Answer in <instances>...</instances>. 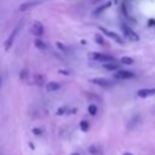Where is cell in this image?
<instances>
[{
  "mask_svg": "<svg viewBox=\"0 0 155 155\" xmlns=\"http://www.w3.org/2000/svg\"><path fill=\"white\" fill-rule=\"evenodd\" d=\"M121 30H122V33H124V35L128 39V40H131V41H138L139 40V35L131 28V27H128L126 23H121Z\"/></svg>",
  "mask_w": 155,
  "mask_h": 155,
  "instance_id": "6da1fadb",
  "label": "cell"
},
{
  "mask_svg": "<svg viewBox=\"0 0 155 155\" xmlns=\"http://www.w3.org/2000/svg\"><path fill=\"white\" fill-rule=\"evenodd\" d=\"M21 28H22V24L19 23L12 31H11V34H10V36L6 39V41H5V45H4V48H5V51H8L10 48H11V46H12V44H13V41H15V39H16V36H17V34L19 33V30H21Z\"/></svg>",
  "mask_w": 155,
  "mask_h": 155,
  "instance_id": "7a4b0ae2",
  "label": "cell"
},
{
  "mask_svg": "<svg viewBox=\"0 0 155 155\" xmlns=\"http://www.w3.org/2000/svg\"><path fill=\"white\" fill-rule=\"evenodd\" d=\"M91 58L94 59V61L102 62V63H108V62L115 61V58H114L113 56L107 54V53H101V52H92V53H91Z\"/></svg>",
  "mask_w": 155,
  "mask_h": 155,
  "instance_id": "3957f363",
  "label": "cell"
},
{
  "mask_svg": "<svg viewBox=\"0 0 155 155\" xmlns=\"http://www.w3.org/2000/svg\"><path fill=\"white\" fill-rule=\"evenodd\" d=\"M99 30H101L103 34H105L108 38H110V39H113L114 41H116L117 44H120V45L124 44V40L121 39V36H120L119 34H116V33H114V31H110V30H108V29H105V28H103V27H99Z\"/></svg>",
  "mask_w": 155,
  "mask_h": 155,
  "instance_id": "277c9868",
  "label": "cell"
},
{
  "mask_svg": "<svg viewBox=\"0 0 155 155\" xmlns=\"http://www.w3.org/2000/svg\"><path fill=\"white\" fill-rule=\"evenodd\" d=\"M30 33L35 36H42L44 35V25L40 22H34L30 28Z\"/></svg>",
  "mask_w": 155,
  "mask_h": 155,
  "instance_id": "5b68a950",
  "label": "cell"
},
{
  "mask_svg": "<svg viewBox=\"0 0 155 155\" xmlns=\"http://www.w3.org/2000/svg\"><path fill=\"white\" fill-rule=\"evenodd\" d=\"M133 76H134V73L130 71V70H117L114 74V78L119 79V80H127V79H131Z\"/></svg>",
  "mask_w": 155,
  "mask_h": 155,
  "instance_id": "8992f818",
  "label": "cell"
},
{
  "mask_svg": "<svg viewBox=\"0 0 155 155\" xmlns=\"http://www.w3.org/2000/svg\"><path fill=\"white\" fill-rule=\"evenodd\" d=\"M93 84L101 86V87H104V88H108V87H111L113 86V82L108 79H104V78H96V79H92L91 80Z\"/></svg>",
  "mask_w": 155,
  "mask_h": 155,
  "instance_id": "52a82bcc",
  "label": "cell"
},
{
  "mask_svg": "<svg viewBox=\"0 0 155 155\" xmlns=\"http://www.w3.org/2000/svg\"><path fill=\"white\" fill-rule=\"evenodd\" d=\"M38 4H40V1H39V0L25 1V2H23V4H21V5H19V7H18V11H19V12H24V11H27V10H29V8L34 7V6H36Z\"/></svg>",
  "mask_w": 155,
  "mask_h": 155,
  "instance_id": "ba28073f",
  "label": "cell"
},
{
  "mask_svg": "<svg viewBox=\"0 0 155 155\" xmlns=\"http://www.w3.org/2000/svg\"><path fill=\"white\" fill-rule=\"evenodd\" d=\"M155 94V87L154 88H140L137 91V96L140 98H147Z\"/></svg>",
  "mask_w": 155,
  "mask_h": 155,
  "instance_id": "9c48e42d",
  "label": "cell"
},
{
  "mask_svg": "<svg viewBox=\"0 0 155 155\" xmlns=\"http://www.w3.org/2000/svg\"><path fill=\"white\" fill-rule=\"evenodd\" d=\"M61 88V85L56 81H48L46 84V90L47 92H54V91H58Z\"/></svg>",
  "mask_w": 155,
  "mask_h": 155,
  "instance_id": "30bf717a",
  "label": "cell"
},
{
  "mask_svg": "<svg viewBox=\"0 0 155 155\" xmlns=\"http://www.w3.org/2000/svg\"><path fill=\"white\" fill-rule=\"evenodd\" d=\"M103 67H104L107 70H111V71H114V70H117L120 65H119V63H116L115 61H113V62L104 63V64H103Z\"/></svg>",
  "mask_w": 155,
  "mask_h": 155,
  "instance_id": "8fae6325",
  "label": "cell"
},
{
  "mask_svg": "<svg viewBox=\"0 0 155 155\" xmlns=\"http://www.w3.org/2000/svg\"><path fill=\"white\" fill-rule=\"evenodd\" d=\"M110 5H111V2L109 1V2H107V4L102 5V6H99L98 8H96V10L93 11V15H99V13H101V12H103V11H104L105 8H108V7L110 6Z\"/></svg>",
  "mask_w": 155,
  "mask_h": 155,
  "instance_id": "7c38bea8",
  "label": "cell"
},
{
  "mask_svg": "<svg viewBox=\"0 0 155 155\" xmlns=\"http://www.w3.org/2000/svg\"><path fill=\"white\" fill-rule=\"evenodd\" d=\"M80 128H81L84 132H86V131H88V128H90V124H88L86 120H81V121H80Z\"/></svg>",
  "mask_w": 155,
  "mask_h": 155,
  "instance_id": "4fadbf2b",
  "label": "cell"
},
{
  "mask_svg": "<svg viewBox=\"0 0 155 155\" xmlns=\"http://www.w3.org/2000/svg\"><path fill=\"white\" fill-rule=\"evenodd\" d=\"M34 44H35V47H38V48H41V50L46 48L45 42H44V41H41V40H35V41H34Z\"/></svg>",
  "mask_w": 155,
  "mask_h": 155,
  "instance_id": "5bb4252c",
  "label": "cell"
},
{
  "mask_svg": "<svg viewBox=\"0 0 155 155\" xmlns=\"http://www.w3.org/2000/svg\"><path fill=\"white\" fill-rule=\"evenodd\" d=\"M34 81H35L36 85L41 86V85L44 84V76H42V75H36V76L34 78Z\"/></svg>",
  "mask_w": 155,
  "mask_h": 155,
  "instance_id": "9a60e30c",
  "label": "cell"
},
{
  "mask_svg": "<svg viewBox=\"0 0 155 155\" xmlns=\"http://www.w3.org/2000/svg\"><path fill=\"white\" fill-rule=\"evenodd\" d=\"M87 110H88V113H90L91 115H96V114H97V105H94V104H90Z\"/></svg>",
  "mask_w": 155,
  "mask_h": 155,
  "instance_id": "2e32d148",
  "label": "cell"
},
{
  "mask_svg": "<svg viewBox=\"0 0 155 155\" xmlns=\"http://www.w3.org/2000/svg\"><path fill=\"white\" fill-rule=\"evenodd\" d=\"M134 61H133V58H131V57H122L121 58V63H124V64H132Z\"/></svg>",
  "mask_w": 155,
  "mask_h": 155,
  "instance_id": "e0dca14e",
  "label": "cell"
},
{
  "mask_svg": "<svg viewBox=\"0 0 155 155\" xmlns=\"http://www.w3.org/2000/svg\"><path fill=\"white\" fill-rule=\"evenodd\" d=\"M94 39H96V41H97L99 45H103V42H104V41H103V38H102V35H101V34H97Z\"/></svg>",
  "mask_w": 155,
  "mask_h": 155,
  "instance_id": "ac0fdd59",
  "label": "cell"
},
{
  "mask_svg": "<svg viewBox=\"0 0 155 155\" xmlns=\"http://www.w3.org/2000/svg\"><path fill=\"white\" fill-rule=\"evenodd\" d=\"M33 131H34V133H35V134H40V133H41V131H40V130H38V128H34Z\"/></svg>",
  "mask_w": 155,
  "mask_h": 155,
  "instance_id": "d6986e66",
  "label": "cell"
},
{
  "mask_svg": "<svg viewBox=\"0 0 155 155\" xmlns=\"http://www.w3.org/2000/svg\"><path fill=\"white\" fill-rule=\"evenodd\" d=\"M71 155H80L79 153H74V154H71Z\"/></svg>",
  "mask_w": 155,
  "mask_h": 155,
  "instance_id": "ffe728a7",
  "label": "cell"
},
{
  "mask_svg": "<svg viewBox=\"0 0 155 155\" xmlns=\"http://www.w3.org/2000/svg\"><path fill=\"white\" fill-rule=\"evenodd\" d=\"M124 155H132V154H130V153H126V154H124Z\"/></svg>",
  "mask_w": 155,
  "mask_h": 155,
  "instance_id": "44dd1931",
  "label": "cell"
},
{
  "mask_svg": "<svg viewBox=\"0 0 155 155\" xmlns=\"http://www.w3.org/2000/svg\"><path fill=\"white\" fill-rule=\"evenodd\" d=\"M0 87H1V78H0Z\"/></svg>",
  "mask_w": 155,
  "mask_h": 155,
  "instance_id": "7402d4cb",
  "label": "cell"
}]
</instances>
